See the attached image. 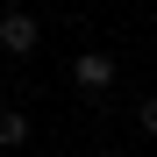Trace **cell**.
<instances>
[{
  "instance_id": "1",
  "label": "cell",
  "mask_w": 157,
  "mask_h": 157,
  "mask_svg": "<svg viewBox=\"0 0 157 157\" xmlns=\"http://www.w3.org/2000/svg\"><path fill=\"white\" fill-rule=\"evenodd\" d=\"M114 71H121V64L107 57V50H78V57H71V86H78V93H107Z\"/></svg>"
},
{
  "instance_id": "4",
  "label": "cell",
  "mask_w": 157,
  "mask_h": 157,
  "mask_svg": "<svg viewBox=\"0 0 157 157\" xmlns=\"http://www.w3.org/2000/svg\"><path fill=\"white\" fill-rule=\"evenodd\" d=\"M136 128H143V136L157 143V93H150V100H136Z\"/></svg>"
},
{
  "instance_id": "2",
  "label": "cell",
  "mask_w": 157,
  "mask_h": 157,
  "mask_svg": "<svg viewBox=\"0 0 157 157\" xmlns=\"http://www.w3.org/2000/svg\"><path fill=\"white\" fill-rule=\"evenodd\" d=\"M36 43H43L36 14H21V7H7V14H0V57H29Z\"/></svg>"
},
{
  "instance_id": "3",
  "label": "cell",
  "mask_w": 157,
  "mask_h": 157,
  "mask_svg": "<svg viewBox=\"0 0 157 157\" xmlns=\"http://www.w3.org/2000/svg\"><path fill=\"white\" fill-rule=\"evenodd\" d=\"M29 143V114L21 107H0V150H21Z\"/></svg>"
},
{
  "instance_id": "5",
  "label": "cell",
  "mask_w": 157,
  "mask_h": 157,
  "mask_svg": "<svg viewBox=\"0 0 157 157\" xmlns=\"http://www.w3.org/2000/svg\"><path fill=\"white\" fill-rule=\"evenodd\" d=\"M93 157H121V150H93Z\"/></svg>"
}]
</instances>
